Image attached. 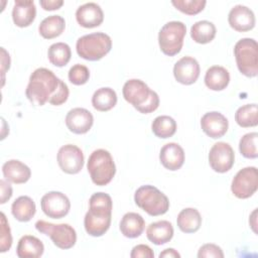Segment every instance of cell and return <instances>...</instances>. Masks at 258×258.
Listing matches in <instances>:
<instances>
[{"label": "cell", "mask_w": 258, "mask_h": 258, "mask_svg": "<svg viewBox=\"0 0 258 258\" xmlns=\"http://www.w3.org/2000/svg\"><path fill=\"white\" fill-rule=\"evenodd\" d=\"M89 211L84 218L86 232L93 237L103 236L110 228L113 203L106 192H95L89 201Z\"/></svg>", "instance_id": "6da1fadb"}, {"label": "cell", "mask_w": 258, "mask_h": 258, "mask_svg": "<svg viewBox=\"0 0 258 258\" xmlns=\"http://www.w3.org/2000/svg\"><path fill=\"white\" fill-rule=\"evenodd\" d=\"M60 83L52 71L38 68L29 77L25 95L33 106H43L54 95Z\"/></svg>", "instance_id": "7a4b0ae2"}, {"label": "cell", "mask_w": 258, "mask_h": 258, "mask_svg": "<svg viewBox=\"0 0 258 258\" xmlns=\"http://www.w3.org/2000/svg\"><path fill=\"white\" fill-rule=\"evenodd\" d=\"M112 48L111 37L104 32H94L78 38L76 50L86 60L96 61L103 58Z\"/></svg>", "instance_id": "3957f363"}, {"label": "cell", "mask_w": 258, "mask_h": 258, "mask_svg": "<svg viewBox=\"0 0 258 258\" xmlns=\"http://www.w3.org/2000/svg\"><path fill=\"white\" fill-rule=\"evenodd\" d=\"M87 169L96 185L108 184L116 173V165L111 153L105 149H96L89 156Z\"/></svg>", "instance_id": "277c9868"}, {"label": "cell", "mask_w": 258, "mask_h": 258, "mask_svg": "<svg viewBox=\"0 0 258 258\" xmlns=\"http://www.w3.org/2000/svg\"><path fill=\"white\" fill-rule=\"evenodd\" d=\"M134 202L149 216L164 215L169 209L168 198L157 187L145 184L138 187L134 195Z\"/></svg>", "instance_id": "5b68a950"}, {"label": "cell", "mask_w": 258, "mask_h": 258, "mask_svg": "<svg viewBox=\"0 0 258 258\" xmlns=\"http://www.w3.org/2000/svg\"><path fill=\"white\" fill-rule=\"evenodd\" d=\"M234 55L238 70L248 78L258 74V44L253 38L245 37L238 40L234 46Z\"/></svg>", "instance_id": "8992f818"}, {"label": "cell", "mask_w": 258, "mask_h": 258, "mask_svg": "<svg viewBox=\"0 0 258 258\" xmlns=\"http://www.w3.org/2000/svg\"><path fill=\"white\" fill-rule=\"evenodd\" d=\"M185 33L186 27L183 22L169 21L165 23L158 33L160 50L168 56L177 54L182 48Z\"/></svg>", "instance_id": "52a82bcc"}, {"label": "cell", "mask_w": 258, "mask_h": 258, "mask_svg": "<svg viewBox=\"0 0 258 258\" xmlns=\"http://www.w3.org/2000/svg\"><path fill=\"white\" fill-rule=\"evenodd\" d=\"M35 229L39 233L48 236L52 243L62 250L73 248L77 242L76 230L69 224H52L38 220L35 223Z\"/></svg>", "instance_id": "ba28073f"}, {"label": "cell", "mask_w": 258, "mask_h": 258, "mask_svg": "<svg viewBox=\"0 0 258 258\" xmlns=\"http://www.w3.org/2000/svg\"><path fill=\"white\" fill-rule=\"evenodd\" d=\"M258 188V171L255 166H247L240 169L231 183V190L238 199L252 197Z\"/></svg>", "instance_id": "9c48e42d"}, {"label": "cell", "mask_w": 258, "mask_h": 258, "mask_svg": "<svg viewBox=\"0 0 258 258\" xmlns=\"http://www.w3.org/2000/svg\"><path fill=\"white\" fill-rule=\"evenodd\" d=\"M235 162V153L232 146L227 142L215 143L209 152V163L212 169L219 173L229 171Z\"/></svg>", "instance_id": "30bf717a"}, {"label": "cell", "mask_w": 258, "mask_h": 258, "mask_svg": "<svg viewBox=\"0 0 258 258\" xmlns=\"http://www.w3.org/2000/svg\"><path fill=\"white\" fill-rule=\"evenodd\" d=\"M57 163L60 169L68 174L79 173L84 166V153L75 144H66L58 149Z\"/></svg>", "instance_id": "8fae6325"}, {"label": "cell", "mask_w": 258, "mask_h": 258, "mask_svg": "<svg viewBox=\"0 0 258 258\" xmlns=\"http://www.w3.org/2000/svg\"><path fill=\"white\" fill-rule=\"evenodd\" d=\"M42 212L51 219H61L66 217L71 210L69 198L60 191H48L40 201Z\"/></svg>", "instance_id": "7c38bea8"}, {"label": "cell", "mask_w": 258, "mask_h": 258, "mask_svg": "<svg viewBox=\"0 0 258 258\" xmlns=\"http://www.w3.org/2000/svg\"><path fill=\"white\" fill-rule=\"evenodd\" d=\"M199 61L192 56H183L178 59L173 67L174 79L185 86L195 84L200 77Z\"/></svg>", "instance_id": "4fadbf2b"}, {"label": "cell", "mask_w": 258, "mask_h": 258, "mask_svg": "<svg viewBox=\"0 0 258 258\" xmlns=\"http://www.w3.org/2000/svg\"><path fill=\"white\" fill-rule=\"evenodd\" d=\"M149 87L139 79L128 80L122 89V94L126 102L131 104L135 109L143 105L150 97Z\"/></svg>", "instance_id": "5bb4252c"}, {"label": "cell", "mask_w": 258, "mask_h": 258, "mask_svg": "<svg viewBox=\"0 0 258 258\" xmlns=\"http://www.w3.org/2000/svg\"><path fill=\"white\" fill-rule=\"evenodd\" d=\"M201 127L206 135L213 139L223 137L229 128L228 119L220 112L206 113L201 119Z\"/></svg>", "instance_id": "9a60e30c"}, {"label": "cell", "mask_w": 258, "mask_h": 258, "mask_svg": "<svg viewBox=\"0 0 258 258\" xmlns=\"http://www.w3.org/2000/svg\"><path fill=\"white\" fill-rule=\"evenodd\" d=\"M64 121L71 132L75 134H85L92 128L94 117L89 110L78 107L68 112Z\"/></svg>", "instance_id": "2e32d148"}, {"label": "cell", "mask_w": 258, "mask_h": 258, "mask_svg": "<svg viewBox=\"0 0 258 258\" xmlns=\"http://www.w3.org/2000/svg\"><path fill=\"white\" fill-rule=\"evenodd\" d=\"M230 26L238 32H246L254 28L256 19L254 12L245 5L234 6L228 15Z\"/></svg>", "instance_id": "e0dca14e"}, {"label": "cell", "mask_w": 258, "mask_h": 258, "mask_svg": "<svg viewBox=\"0 0 258 258\" xmlns=\"http://www.w3.org/2000/svg\"><path fill=\"white\" fill-rule=\"evenodd\" d=\"M76 19L81 26L85 28H94L102 24L104 13L97 3L88 2L77 9Z\"/></svg>", "instance_id": "ac0fdd59"}, {"label": "cell", "mask_w": 258, "mask_h": 258, "mask_svg": "<svg viewBox=\"0 0 258 258\" xmlns=\"http://www.w3.org/2000/svg\"><path fill=\"white\" fill-rule=\"evenodd\" d=\"M184 151L182 147L175 142H169L162 146L159 152V160L164 168L175 171L179 169L184 162Z\"/></svg>", "instance_id": "d6986e66"}, {"label": "cell", "mask_w": 258, "mask_h": 258, "mask_svg": "<svg viewBox=\"0 0 258 258\" xmlns=\"http://www.w3.org/2000/svg\"><path fill=\"white\" fill-rule=\"evenodd\" d=\"M36 7L31 0H15L12 9V19L16 26L27 27L35 19Z\"/></svg>", "instance_id": "ffe728a7"}, {"label": "cell", "mask_w": 258, "mask_h": 258, "mask_svg": "<svg viewBox=\"0 0 258 258\" xmlns=\"http://www.w3.org/2000/svg\"><path fill=\"white\" fill-rule=\"evenodd\" d=\"M2 173L4 178L12 183H25L31 176L30 168L17 159H10L2 165Z\"/></svg>", "instance_id": "44dd1931"}, {"label": "cell", "mask_w": 258, "mask_h": 258, "mask_svg": "<svg viewBox=\"0 0 258 258\" xmlns=\"http://www.w3.org/2000/svg\"><path fill=\"white\" fill-rule=\"evenodd\" d=\"M174 234L173 226L170 222L161 220L151 223L146 229L147 239L155 245H163L169 242Z\"/></svg>", "instance_id": "7402d4cb"}, {"label": "cell", "mask_w": 258, "mask_h": 258, "mask_svg": "<svg viewBox=\"0 0 258 258\" xmlns=\"http://www.w3.org/2000/svg\"><path fill=\"white\" fill-rule=\"evenodd\" d=\"M119 228L123 236L126 238L134 239L143 233L145 228V221L141 215L129 212L122 217Z\"/></svg>", "instance_id": "603a6c76"}, {"label": "cell", "mask_w": 258, "mask_h": 258, "mask_svg": "<svg viewBox=\"0 0 258 258\" xmlns=\"http://www.w3.org/2000/svg\"><path fill=\"white\" fill-rule=\"evenodd\" d=\"M43 252V243L34 236L24 235L18 241L16 254L19 258H38Z\"/></svg>", "instance_id": "cb8c5ba5"}, {"label": "cell", "mask_w": 258, "mask_h": 258, "mask_svg": "<svg viewBox=\"0 0 258 258\" xmlns=\"http://www.w3.org/2000/svg\"><path fill=\"white\" fill-rule=\"evenodd\" d=\"M230 83V74L221 66L209 68L205 75V85L212 91H223Z\"/></svg>", "instance_id": "d4e9b609"}, {"label": "cell", "mask_w": 258, "mask_h": 258, "mask_svg": "<svg viewBox=\"0 0 258 258\" xmlns=\"http://www.w3.org/2000/svg\"><path fill=\"white\" fill-rule=\"evenodd\" d=\"M176 224L183 233H196L202 226V216L197 209L185 208L177 215Z\"/></svg>", "instance_id": "484cf974"}, {"label": "cell", "mask_w": 258, "mask_h": 258, "mask_svg": "<svg viewBox=\"0 0 258 258\" xmlns=\"http://www.w3.org/2000/svg\"><path fill=\"white\" fill-rule=\"evenodd\" d=\"M36 212L35 203L28 196L18 197L11 206V213L13 217L19 222L30 221Z\"/></svg>", "instance_id": "4316f807"}, {"label": "cell", "mask_w": 258, "mask_h": 258, "mask_svg": "<svg viewBox=\"0 0 258 258\" xmlns=\"http://www.w3.org/2000/svg\"><path fill=\"white\" fill-rule=\"evenodd\" d=\"M117 100L116 92L109 87H104L95 91L92 96V105L97 111L107 112L116 106Z\"/></svg>", "instance_id": "83f0119b"}, {"label": "cell", "mask_w": 258, "mask_h": 258, "mask_svg": "<svg viewBox=\"0 0 258 258\" xmlns=\"http://www.w3.org/2000/svg\"><path fill=\"white\" fill-rule=\"evenodd\" d=\"M66 28V21L60 15H50L44 18L39 26V34L45 39H52L59 36Z\"/></svg>", "instance_id": "f1b7e54d"}, {"label": "cell", "mask_w": 258, "mask_h": 258, "mask_svg": "<svg viewBox=\"0 0 258 258\" xmlns=\"http://www.w3.org/2000/svg\"><path fill=\"white\" fill-rule=\"evenodd\" d=\"M216 26L213 22L208 20H201L196 22L190 27V36L195 42L206 44L211 42L216 36Z\"/></svg>", "instance_id": "f546056e"}, {"label": "cell", "mask_w": 258, "mask_h": 258, "mask_svg": "<svg viewBox=\"0 0 258 258\" xmlns=\"http://www.w3.org/2000/svg\"><path fill=\"white\" fill-rule=\"evenodd\" d=\"M151 130L156 137L166 139L175 134L176 122L172 117L167 115L157 116L151 124Z\"/></svg>", "instance_id": "4dcf8cb0"}, {"label": "cell", "mask_w": 258, "mask_h": 258, "mask_svg": "<svg viewBox=\"0 0 258 258\" xmlns=\"http://www.w3.org/2000/svg\"><path fill=\"white\" fill-rule=\"evenodd\" d=\"M47 56L51 64L58 68L64 67L72 56L71 47L64 42H55L48 47Z\"/></svg>", "instance_id": "1f68e13d"}, {"label": "cell", "mask_w": 258, "mask_h": 258, "mask_svg": "<svg viewBox=\"0 0 258 258\" xmlns=\"http://www.w3.org/2000/svg\"><path fill=\"white\" fill-rule=\"evenodd\" d=\"M258 109L257 104H246L240 108L235 113L236 123L243 128L255 127L258 124Z\"/></svg>", "instance_id": "d6a6232c"}, {"label": "cell", "mask_w": 258, "mask_h": 258, "mask_svg": "<svg viewBox=\"0 0 258 258\" xmlns=\"http://www.w3.org/2000/svg\"><path fill=\"white\" fill-rule=\"evenodd\" d=\"M257 132H250L241 137L239 142V150L244 157L249 159L257 158Z\"/></svg>", "instance_id": "836d02e7"}, {"label": "cell", "mask_w": 258, "mask_h": 258, "mask_svg": "<svg viewBox=\"0 0 258 258\" xmlns=\"http://www.w3.org/2000/svg\"><path fill=\"white\" fill-rule=\"evenodd\" d=\"M171 4L180 12L187 15H196L204 10L207 1L205 0H172Z\"/></svg>", "instance_id": "e575fe53"}, {"label": "cell", "mask_w": 258, "mask_h": 258, "mask_svg": "<svg viewBox=\"0 0 258 258\" xmlns=\"http://www.w3.org/2000/svg\"><path fill=\"white\" fill-rule=\"evenodd\" d=\"M69 81L76 86L85 85L90 79V71L89 69L81 63L74 64L68 74Z\"/></svg>", "instance_id": "d590c367"}, {"label": "cell", "mask_w": 258, "mask_h": 258, "mask_svg": "<svg viewBox=\"0 0 258 258\" xmlns=\"http://www.w3.org/2000/svg\"><path fill=\"white\" fill-rule=\"evenodd\" d=\"M0 252L4 253L10 250L12 246V235L9 223L4 213H1V229H0Z\"/></svg>", "instance_id": "8d00e7d4"}, {"label": "cell", "mask_w": 258, "mask_h": 258, "mask_svg": "<svg viewBox=\"0 0 258 258\" xmlns=\"http://www.w3.org/2000/svg\"><path fill=\"white\" fill-rule=\"evenodd\" d=\"M198 257L199 258H223L224 257V252L221 249V247H219L216 244H212V243H208L203 245L198 252Z\"/></svg>", "instance_id": "74e56055"}, {"label": "cell", "mask_w": 258, "mask_h": 258, "mask_svg": "<svg viewBox=\"0 0 258 258\" xmlns=\"http://www.w3.org/2000/svg\"><path fill=\"white\" fill-rule=\"evenodd\" d=\"M69 95H70V91H69L68 85L63 81L60 80V83H59V86H58L56 92L49 99L48 103L53 106H60L67 102Z\"/></svg>", "instance_id": "f35d334b"}, {"label": "cell", "mask_w": 258, "mask_h": 258, "mask_svg": "<svg viewBox=\"0 0 258 258\" xmlns=\"http://www.w3.org/2000/svg\"><path fill=\"white\" fill-rule=\"evenodd\" d=\"M159 102H160V100H159V96L157 95V93L154 91H151V94H150V97L148 98V100L143 105L138 107L136 110L142 114L152 113L158 108Z\"/></svg>", "instance_id": "ab89813d"}, {"label": "cell", "mask_w": 258, "mask_h": 258, "mask_svg": "<svg viewBox=\"0 0 258 258\" xmlns=\"http://www.w3.org/2000/svg\"><path fill=\"white\" fill-rule=\"evenodd\" d=\"M130 257L131 258H153L154 252L148 245L139 244L132 248Z\"/></svg>", "instance_id": "60d3db41"}, {"label": "cell", "mask_w": 258, "mask_h": 258, "mask_svg": "<svg viewBox=\"0 0 258 258\" xmlns=\"http://www.w3.org/2000/svg\"><path fill=\"white\" fill-rule=\"evenodd\" d=\"M0 187H1L0 204L3 205L11 199V197H12V186L9 184V182L7 180L1 179L0 180Z\"/></svg>", "instance_id": "b9f144b4"}, {"label": "cell", "mask_w": 258, "mask_h": 258, "mask_svg": "<svg viewBox=\"0 0 258 258\" xmlns=\"http://www.w3.org/2000/svg\"><path fill=\"white\" fill-rule=\"evenodd\" d=\"M10 68V55L5 50L4 47H1V73H2V87L5 83V74Z\"/></svg>", "instance_id": "7bdbcfd3"}, {"label": "cell", "mask_w": 258, "mask_h": 258, "mask_svg": "<svg viewBox=\"0 0 258 258\" xmlns=\"http://www.w3.org/2000/svg\"><path fill=\"white\" fill-rule=\"evenodd\" d=\"M40 6L46 11H53L59 9L63 5L62 0H40Z\"/></svg>", "instance_id": "ee69618b"}, {"label": "cell", "mask_w": 258, "mask_h": 258, "mask_svg": "<svg viewBox=\"0 0 258 258\" xmlns=\"http://www.w3.org/2000/svg\"><path fill=\"white\" fill-rule=\"evenodd\" d=\"M180 254L173 248H167L159 254V258H179Z\"/></svg>", "instance_id": "f6af8a7d"}]
</instances>
